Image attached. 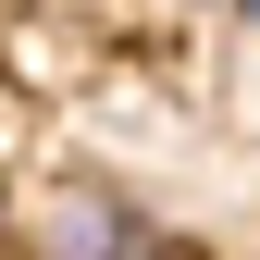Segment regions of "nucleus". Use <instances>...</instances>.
Listing matches in <instances>:
<instances>
[{"label": "nucleus", "instance_id": "obj_2", "mask_svg": "<svg viewBox=\"0 0 260 260\" xmlns=\"http://www.w3.org/2000/svg\"><path fill=\"white\" fill-rule=\"evenodd\" d=\"M124 260H186V248H161V236H137V248H124Z\"/></svg>", "mask_w": 260, "mask_h": 260}, {"label": "nucleus", "instance_id": "obj_3", "mask_svg": "<svg viewBox=\"0 0 260 260\" xmlns=\"http://www.w3.org/2000/svg\"><path fill=\"white\" fill-rule=\"evenodd\" d=\"M248 13H260V0H248Z\"/></svg>", "mask_w": 260, "mask_h": 260}, {"label": "nucleus", "instance_id": "obj_1", "mask_svg": "<svg viewBox=\"0 0 260 260\" xmlns=\"http://www.w3.org/2000/svg\"><path fill=\"white\" fill-rule=\"evenodd\" d=\"M137 236H149V223L124 211V199H62L50 211V260H124Z\"/></svg>", "mask_w": 260, "mask_h": 260}]
</instances>
